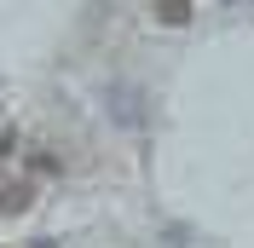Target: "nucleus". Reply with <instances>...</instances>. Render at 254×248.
I'll use <instances>...</instances> for the list:
<instances>
[{
	"label": "nucleus",
	"instance_id": "2",
	"mask_svg": "<svg viewBox=\"0 0 254 248\" xmlns=\"http://www.w3.org/2000/svg\"><path fill=\"white\" fill-rule=\"evenodd\" d=\"M150 12H156V23H168V29H185L190 23V0H150Z\"/></svg>",
	"mask_w": 254,
	"mask_h": 248
},
{
	"label": "nucleus",
	"instance_id": "1",
	"mask_svg": "<svg viewBox=\"0 0 254 248\" xmlns=\"http://www.w3.org/2000/svg\"><path fill=\"white\" fill-rule=\"evenodd\" d=\"M29 202H35V185L29 179H12V185H6V196H0V214H29Z\"/></svg>",
	"mask_w": 254,
	"mask_h": 248
}]
</instances>
